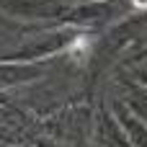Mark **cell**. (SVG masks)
Returning a JSON list of instances; mask_svg holds the SVG:
<instances>
[{"instance_id": "4", "label": "cell", "mask_w": 147, "mask_h": 147, "mask_svg": "<svg viewBox=\"0 0 147 147\" xmlns=\"http://www.w3.org/2000/svg\"><path fill=\"white\" fill-rule=\"evenodd\" d=\"M93 134H96V145L98 147H132L127 129L121 127L119 116L109 109L101 106V111L96 114V124H93Z\"/></svg>"}, {"instance_id": "2", "label": "cell", "mask_w": 147, "mask_h": 147, "mask_svg": "<svg viewBox=\"0 0 147 147\" xmlns=\"http://www.w3.org/2000/svg\"><path fill=\"white\" fill-rule=\"evenodd\" d=\"M70 5L62 0H0V13L8 18H21V21H62Z\"/></svg>"}, {"instance_id": "6", "label": "cell", "mask_w": 147, "mask_h": 147, "mask_svg": "<svg viewBox=\"0 0 147 147\" xmlns=\"http://www.w3.org/2000/svg\"><path fill=\"white\" fill-rule=\"evenodd\" d=\"M137 80H142L145 88H147V70H137Z\"/></svg>"}, {"instance_id": "8", "label": "cell", "mask_w": 147, "mask_h": 147, "mask_svg": "<svg viewBox=\"0 0 147 147\" xmlns=\"http://www.w3.org/2000/svg\"><path fill=\"white\" fill-rule=\"evenodd\" d=\"M23 147H28V145H23ZM34 147H36V145H34Z\"/></svg>"}, {"instance_id": "3", "label": "cell", "mask_w": 147, "mask_h": 147, "mask_svg": "<svg viewBox=\"0 0 147 147\" xmlns=\"http://www.w3.org/2000/svg\"><path fill=\"white\" fill-rule=\"evenodd\" d=\"M111 16H114V3L111 0H85L80 5H70L59 23L88 31L98 23H106Z\"/></svg>"}, {"instance_id": "7", "label": "cell", "mask_w": 147, "mask_h": 147, "mask_svg": "<svg viewBox=\"0 0 147 147\" xmlns=\"http://www.w3.org/2000/svg\"><path fill=\"white\" fill-rule=\"evenodd\" d=\"M132 5H137V8H147V0H132Z\"/></svg>"}, {"instance_id": "5", "label": "cell", "mask_w": 147, "mask_h": 147, "mask_svg": "<svg viewBox=\"0 0 147 147\" xmlns=\"http://www.w3.org/2000/svg\"><path fill=\"white\" fill-rule=\"evenodd\" d=\"M44 75L47 70L41 62H0V93L10 88H26Z\"/></svg>"}, {"instance_id": "1", "label": "cell", "mask_w": 147, "mask_h": 147, "mask_svg": "<svg viewBox=\"0 0 147 147\" xmlns=\"http://www.w3.org/2000/svg\"><path fill=\"white\" fill-rule=\"evenodd\" d=\"M80 34H83V28H75V26L41 28L36 36L16 44L13 52L0 54V62H44V59H49L59 52H67L80 39Z\"/></svg>"}]
</instances>
